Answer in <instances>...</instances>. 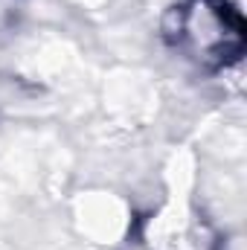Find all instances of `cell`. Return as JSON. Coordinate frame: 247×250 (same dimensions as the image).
Listing matches in <instances>:
<instances>
[{
    "label": "cell",
    "mask_w": 247,
    "mask_h": 250,
    "mask_svg": "<svg viewBox=\"0 0 247 250\" xmlns=\"http://www.w3.org/2000/svg\"><path fill=\"white\" fill-rule=\"evenodd\" d=\"M178 41L201 62H227L242 50V15L218 0H195L178 12Z\"/></svg>",
    "instance_id": "6da1fadb"
}]
</instances>
